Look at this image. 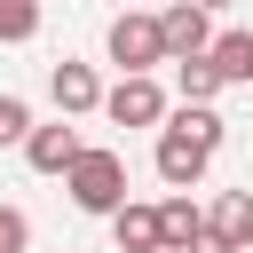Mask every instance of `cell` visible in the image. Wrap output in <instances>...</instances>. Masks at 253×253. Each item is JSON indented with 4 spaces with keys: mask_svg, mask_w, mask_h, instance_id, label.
Segmentation results:
<instances>
[{
    "mask_svg": "<svg viewBox=\"0 0 253 253\" xmlns=\"http://www.w3.org/2000/svg\"><path fill=\"white\" fill-rule=\"evenodd\" d=\"M63 190H71V206H79V213H103V221H111V213L126 206V158H119L111 142H87V150L71 158Z\"/></svg>",
    "mask_w": 253,
    "mask_h": 253,
    "instance_id": "obj_1",
    "label": "cell"
},
{
    "mask_svg": "<svg viewBox=\"0 0 253 253\" xmlns=\"http://www.w3.org/2000/svg\"><path fill=\"white\" fill-rule=\"evenodd\" d=\"M103 47H111L119 79H150V71L166 63V32H158V16H150V8H126V16H111Z\"/></svg>",
    "mask_w": 253,
    "mask_h": 253,
    "instance_id": "obj_2",
    "label": "cell"
},
{
    "mask_svg": "<svg viewBox=\"0 0 253 253\" xmlns=\"http://www.w3.org/2000/svg\"><path fill=\"white\" fill-rule=\"evenodd\" d=\"M158 32H166V63H198V55L213 47V16L190 8V0H166V8H158Z\"/></svg>",
    "mask_w": 253,
    "mask_h": 253,
    "instance_id": "obj_3",
    "label": "cell"
},
{
    "mask_svg": "<svg viewBox=\"0 0 253 253\" xmlns=\"http://www.w3.org/2000/svg\"><path fill=\"white\" fill-rule=\"evenodd\" d=\"M103 119L111 126H166V87L158 79H119V87H103Z\"/></svg>",
    "mask_w": 253,
    "mask_h": 253,
    "instance_id": "obj_4",
    "label": "cell"
},
{
    "mask_svg": "<svg viewBox=\"0 0 253 253\" xmlns=\"http://www.w3.org/2000/svg\"><path fill=\"white\" fill-rule=\"evenodd\" d=\"M150 166H158V182H166V190H198V182H206V166H213V150H198L182 126H158Z\"/></svg>",
    "mask_w": 253,
    "mask_h": 253,
    "instance_id": "obj_5",
    "label": "cell"
},
{
    "mask_svg": "<svg viewBox=\"0 0 253 253\" xmlns=\"http://www.w3.org/2000/svg\"><path fill=\"white\" fill-rule=\"evenodd\" d=\"M206 237L221 253H253V190H221L206 206Z\"/></svg>",
    "mask_w": 253,
    "mask_h": 253,
    "instance_id": "obj_6",
    "label": "cell"
},
{
    "mask_svg": "<svg viewBox=\"0 0 253 253\" xmlns=\"http://www.w3.org/2000/svg\"><path fill=\"white\" fill-rule=\"evenodd\" d=\"M47 95H55V111L63 119H87V111H103V79H95V63H55L47 71Z\"/></svg>",
    "mask_w": 253,
    "mask_h": 253,
    "instance_id": "obj_7",
    "label": "cell"
},
{
    "mask_svg": "<svg viewBox=\"0 0 253 253\" xmlns=\"http://www.w3.org/2000/svg\"><path fill=\"white\" fill-rule=\"evenodd\" d=\"M87 150V134L71 126V119H55V126H32V142H24V166L32 174H71V158Z\"/></svg>",
    "mask_w": 253,
    "mask_h": 253,
    "instance_id": "obj_8",
    "label": "cell"
},
{
    "mask_svg": "<svg viewBox=\"0 0 253 253\" xmlns=\"http://www.w3.org/2000/svg\"><path fill=\"white\" fill-rule=\"evenodd\" d=\"M206 63H213V79L221 87H253V32H213V47H206Z\"/></svg>",
    "mask_w": 253,
    "mask_h": 253,
    "instance_id": "obj_9",
    "label": "cell"
},
{
    "mask_svg": "<svg viewBox=\"0 0 253 253\" xmlns=\"http://www.w3.org/2000/svg\"><path fill=\"white\" fill-rule=\"evenodd\" d=\"M198 237H206V213L190 206V190H174V198L158 206V253H190Z\"/></svg>",
    "mask_w": 253,
    "mask_h": 253,
    "instance_id": "obj_10",
    "label": "cell"
},
{
    "mask_svg": "<svg viewBox=\"0 0 253 253\" xmlns=\"http://www.w3.org/2000/svg\"><path fill=\"white\" fill-rule=\"evenodd\" d=\"M111 237H119V253H158V206H119L111 213Z\"/></svg>",
    "mask_w": 253,
    "mask_h": 253,
    "instance_id": "obj_11",
    "label": "cell"
},
{
    "mask_svg": "<svg viewBox=\"0 0 253 253\" xmlns=\"http://www.w3.org/2000/svg\"><path fill=\"white\" fill-rule=\"evenodd\" d=\"M174 95H182L190 111H213V95H221L213 63H206V55H198V63H174Z\"/></svg>",
    "mask_w": 253,
    "mask_h": 253,
    "instance_id": "obj_12",
    "label": "cell"
},
{
    "mask_svg": "<svg viewBox=\"0 0 253 253\" xmlns=\"http://www.w3.org/2000/svg\"><path fill=\"white\" fill-rule=\"evenodd\" d=\"M166 126H182L198 150H221V134H229V126H221V111H190V103H182V111H166Z\"/></svg>",
    "mask_w": 253,
    "mask_h": 253,
    "instance_id": "obj_13",
    "label": "cell"
},
{
    "mask_svg": "<svg viewBox=\"0 0 253 253\" xmlns=\"http://www.w3.org/2000/svg\"><path fill=\"white\" fill-rule=\"evenodd\" d=\"M32 32H40V0H0V40L24 47Z\"/></svg>",
    "mask_w": 253,
    "mask_h": 253,
    "instance_id": "obj_14",
    "label": "cell"
},
{
    "mask_svg": "<svg viewBox=\"0 0 253 253\" xmlns=\"http://www.w3.org/2000/svg\"><path fill=\"white\" fill-rule=\"evenodd\" d=\"M8 142H32V103L24 95H0V150Z\"/></svg>",
    "mask_w": 253,
    "mask_h": 253,
    "instance_id": "obj_15",
    "label": "cell"
},
{
    "mask_svg": "<svg viewBox=\"0 0 253 253\" xmlns=\"http://www.w3.org/2000/svg\"><path fill=\"white\" fill-rule=\"evenodd\" d=\"M190 8H206V16H221V8H229V0H190Z\"/></svg>",
    "mask_w": 253,
    "mask_h": 253,
    "instance_id": "obj_16",
    "label": "cell"
},
{
    "mask_svg": "<svg viewBox=\"0 0 253 253\" xmlns=\"http://www.w3.org/2000/svg\"><path fill=\"white\" fill-rule=\"evenodd\" d=\"M190 253H221V245H213V237H198V245H190Z\"/></svg>",
    "mask_w": 253,
    "mask_h": 253,
    "instance_id": "obj_17",
    "label": "cell"
}]
</instances>
